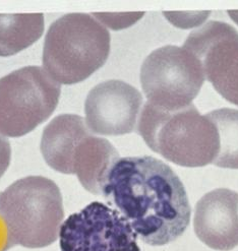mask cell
<instances>
[{
	"instance_id": "3957f363",
	"label": "cell",
	"mask_w": 238,
	"mask_h": 251,
	"mask_svg": "<svg viewBox=\"0 0 238 251\" xmlns=\"http://www.w3.org/2000/svg\"><path fill=\"white\" fill-rule=\"evenodd\" d=\"M41 151L53 170L77 175L83 188L95 195L102 194L111 169L120 159L109 141L94 135L86 119L74 114L59 115L47 125Z\"/></svg>"
},
{
	"instance_id": "6da1fadb",
	"label": "cell",
	"mask_w": 238,
	"mask_h": 251,
	"mask_svg": "<svg viewBox=\"0 0 238 251\" xmlns=\"http://www.w3.org/2000/svg\"><path fill=\"white\" fill-rule=\"evenodd\" d=\"M102 195L146 244L172 243L189 225L191 208L183 182L169 165L154 157L119 159Z\"/></svg>"
},
{
	"instance_id": "277c9868",
	"label": "cell",
	"mask_w": 238,
	"mask_h": 251,
	"mask_svg": "<svg viewBox=\"0 0 238 251\" xmlns=\"http://www.w3.org/2000/svg\"><path fill=\"white\" fill-rule=\"evenodd\" d=\"M110 53V33L87 13H68L49 27L43 49L45 72L58 83L74 85L101 68Z\"/></svg>"
},
{
	"instance_id": "7a4b0ae2",
	"label": "cell",
	"mask_w": 238,
	"mask_h": 251,
	"mask_svg": "<svg viewBox=\"0 0 238 251\" xmlns=\"http://www.w3.org/2000/svg\"><path fill=\"white\" fill-rule=\"evenodd\" d=\"M136 132L153 151L178 166L197 168L213 164L219 152V133L193 104L165 110L147 102Z\"/></svg>"
},
{
	"instance_id": "5b68a950",
	"label": "cell",
	"mask_w": 238,
	"mask_h": 251,
	"mask_svg": "<svg viewBox=\"0 0 238 251\" xmlns=\"http://www.w3.org/2000/svg\"><path fill=\"white\" fill-rule=\"evenodd\" d=\"M0 215L12 246L46 247L59 236L64 217L61 192L46 177L22 178L0 192Z\"/></svg>"
},
{
	"instance_id": "52a82bcc",
	"label": "cell",
	"mask_w": 238,
	"mask_h": 251,
	"mask_svg": "<svg viewBox=\"0 0 238 251\" xmlns=\"http://www.w3.org/2000/svg\"><path fill=\"white\" fill-rule=\"evenodd\" d=\"M206 79L199 59L184 47L154 50L141 68V83L150 104L176 110L192 104Z\"/></svg>"
},
{
	"instance_id": "9c48e42d",
	"label": "cell",
	"mask_w": 238,
	"mask_h": 251,
	"mask_svg": "<svg viewBox=\"0 0 238 251\" xmlns=\"http://www.w3.org/2000/svg\"><path fill=\"white\" fill-rule=\"evenodd\" d=\"M184 48L202 64L206 78L226 101L238 106V32L212 21L191 32Z\"/></svg>"
},
{
	"instance_id": "7c38bea8",
	"label": "cell",
	"mask_w": 238,
	"mask_h": 251,
	"mask_svg": "<svg viewBox=\"0 0 238 251\" xmlns=\"http://www.w3.org/2000/svg\"><path fill=\"white\" fill-rule=\"evenodd\" d=\"M44 16L0 15V56L15 55L37 42L44 32Z\"/></svg>"
},
{
	"instance_id": "8fae6325",
	"label": "cell",
	"mask_w": 238,
	"mask_h": 251,
	"mask_svg": "<svg viewBox=\"0 0 238 251\" xmlns=\"http://www.w3.org/2000/svg\"><path fill=\"white\" fill-rule=\"evenodd\" d=\"M193 228L208 247L229 251L238 246V193L228 188L208 192L195 204Z\"/></svg>"
},
{
	"instance_id": "4fadbf2b",
	"label": "cell",
	"mask_w": 238,
	"mask_h": 251,
	"mask_svg": "<svg viewBox=\"0 0 238 251\" xmlns=\"http://www.w3.org/2000/svg\"><path fill=\"white\" fill-rule=\"evenodd\" d=\"M219 133V152L213 165L225 169H238V110L222 108L206 115Z\"/></svg>"
},
{
	"instance_id": "30bf717a",
	"label": "cell",
	"mask_w": 238,
	"mask_h": 251,
	"mask_svg": "<svg viewBox=\"0 0 238 251\" xmlns=\"http://www.w3.org/2000/svg\"><path fill=\"white\" fill-rule=\"evenodd\" d=\"M143 96L122 80H106L94 87L85 102L86 123L94 134L116 136L136 130Z\"/></svg>"
},
{
	"instance_id": "5bb4252c",
	"label": "cell",
	"mask_w": 238,
	"mask_h": 251,
	"mask_svg": "<svg viewBox=\"0 0 238 251\" xmlns=\"http://www.w3.org/2000/svg\"><path fill=\"white\" fill-rule=\"evenodd\" d=\"M11 149L8 139L0 134V178L6 172L10 164Z\"/></svg>"
},
{
	"instance_id": "9a60e30c",
	"label": "cell",
	"mask_w": 238,
	"mask_h": 251,
	"mask_svg": "<svg viewBox=\"0 0 238 251\" xmlns=\"http://www.w3.org/2000/svg\"><path fill=\"white\" fill-rule=\"evenodd\" d=\"M11 247L12 245L10 242L6 224L2 216L0 215V251H6Z\"/></svg>"
},
{
	"instance_id": "ba28073f",
	"label": "cell",
	"mask_w": 238,
	"mask_h": 251,
	"mask_svg": "<svg viewBox=\"0 0 238 251\" xmlns=\"http://www.w3.org/2000/svg\"><path fill=\"white\" fill-rule=\"evenodd\" d=\"M130 223L115 208L93 201L59 230L61 251H141Z\"/></svg>"
},
{
	"instance_id": "8992f818",
	"label": "cell",
	"mask_w": 238,
	"mask_h": 251,
	"mask_svg": "<svg viewBox=\"0 0 238 251\" xmlns=\"http://www.w3.org/2000/svg\"><path fill=\"white\" fill-rule=\"evenodd\" d=\"M60 93L59 83L39 66L0 78V134L20 137L33 131L52 115Z\"/></svg>"
}]
</instances>
